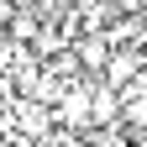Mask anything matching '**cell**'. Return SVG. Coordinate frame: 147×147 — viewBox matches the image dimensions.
<instances>
[{"instance_id":"1","label":"cell","mask_w":147,"mask_h":147,"mask_svg":"<svg viewBox=\"0 0 147 147\" xmlns=\"http://www.w3.org/2000/svg\"><path fill=\"white\" fill-rule=\"evenodd\" d=\"M147 68V58H142V47H116L110 53V63H105V74L100 79L110 84V89H126V84H137V74Z\"/></svg>"},{"instance_id":"2","label":"cell","mask_w":147,"mask_h":147,"mask_svg":"<svg viewBox=\"0 0 147 147\" xmlns=\"http://www.w3.org/2000/svg\"><path fill=\"white\" fill-rule=\"evenodd\" d=\"M110 53H116V47H110V37H105V32H100V37H79V42H74V63H79L89 79H100L105 63H110Z\"/></svg>"},{"instance_id":"3","label":"cell","mask_w":147,"mask_h":147,"mask_svg":"<svg viewBox=\"0 0 147 147\" xmlns=\"http://www.w3.org/2000/svg\"><path fill=\"white\" fill-rule=\"evenodd\" d=\"M16 11H21V5H11V0H0V32H11V21H16Z\"/></svg>"},{"instance_id":"4","label":"cell","mask_w":147,"mask_h":147,"mask_svg":"<svg viewBox=\"0 0 147 147\" xmlns=\"http://www.w3.org/2000/svg\"><path fill=\"white\" fill-rule=\"evenodd\" d=\"M142 58H147V37H142Z\"/></svg>"}]
</instances>
